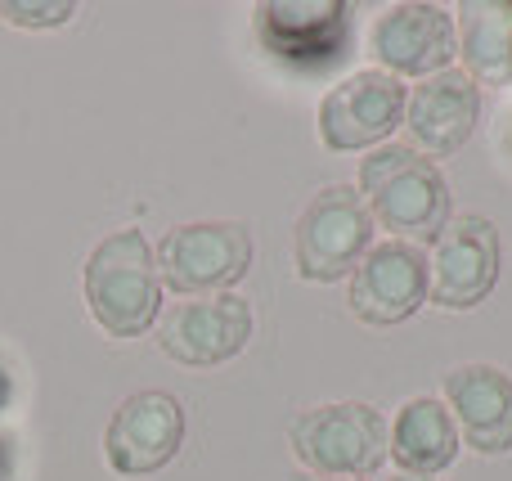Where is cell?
<instances>
[{
	"label": "cell",
	"instance_id": "obj_7",
	"mask_svg": "<svg viewBox=\"0 0 512 481\" xmlns=\"http://www.w3.org/2000/svg\"><path fill=\"white\" fill-rule=\"evenodd\" d=\"M427 297H432V266L418 243H373L360 266L351 270V311L373 329L405 324L409 315H418Z\"/></svg>",
	"mask_w": 512,
	"mask_h": 481
},
{
	"label": "cell",
	"instance_id": "obj_15",
	"mask_svg": "<svg viewBox=\"0 0 512 481\" xmlns=\"http://www.w3.org/2000/svg\"><path fill=\"white\" fill-rule=\"evenodd\" d=\"M463 441L454 428L445 401L436 396H418V401L400 405L396 428H391V459L400 464L405 477H436L459 459Z\"/></svg>",
	"mask_w": 512,
	"mask_h": 481
},
{
	"label": "cell",
	"instance_id": "obj_21",
	"mask_svg": "<svg viewBox=\"0 0 512 481\" xmlns=\"http://www.w3.org/2000/svg\"><path fill=\"white\" fill-rule=\"evenodd\" d=\"M391 481H432V477H405V473H400V477H391Z\"/></svg>",
	"mask_w": 512,
	"mask_h": 481
},
{
	"label": "cell",
	"instance_id": "obj_1",
	"mask_svg": "<svg viewBox=\"0 0 512 481\" xmlns=\"http://www.w3.org/2000/svg\"><path fill=\"white\" fill-rule=\"evenodd\" d=\"M360 198L405 243H436L450 225V180L414 144H378L360 162Z\"/></svg>",
	"mask_w": 512,
	"mask_h": 481
},
{
	"label": "cell",
	"instance_id": "obj_20",
	"mask_svg": "<svg viewBox=\"0 0 512 481\" xmlns=\"http://www.w3.org/2000/svg\"><path fill=\"white\" fill-rule=\"evenodd\" d=\"M9 477V450H5V441H0V481Z\"/></svg>",
	"mask_w": 512,
	"mask_h": 481
},
{
	"label": "cell",
	"instance_id": "obj_3",
	"mask_svg": "<svg viewBox=\"0 0 512 481\" xmlns=\"http://www.w3.org/2000/svg\"><path fill=\"white\" fill-rule=\"evenodd\" d=\"M288 446L315 477H369L387 464L391 432L373 405L333 401L301 410L288 423Z\"/></svg>",
	"mask_w": 512,
	"mask_h": 481
},
{
	"label": "cell",
	"instance_id": "obj_12",
	"mask_svg": "<svg viewBox=\"0 0 512 481\" xmlns=\"http://www.w3.org/2000/svg\"><path fill=\"white\" fill-rule=\"evenodd\" d=\"M369 45L391 77H436L459 54V32L441 5H391L373 23Z\"/></svg>",
	"mask_w": 512,
	"mask_h": 481
},
{
	"label": "cell",
	"instance_id": "obj_16",
	"mask_svg": "<svg viewBox=\"0 0 512 481\" xmlns=\"http://www.w3.org/2000/svg\"><path fill=\"white\" fill-rule=\"evenodd\" d=\"M459 54L468 63L472 81L508 86L512 81V0H490V5H463L459 9Z\"/></svg>",
	"mask_w": 512,
	"mask_h": 481
},
{
	"label": "cell",
	"instance_id": "obj_17",
	"mask_svg": "<svg viewBox=\"0 0 512 481\" xmlns=\"http://www.w3.org/2000/svg\"><path fill=\"white\" fill-rule=\"evenodd\" d=\"M72 14H77V5L72 0H59V5H50V0H0V18L14 27H32V32H45V27H63L72 23Z\"/></svg>",
	"mask_w": 512,
	"mask_h": 481
},
{
	"label": "cell",
	"instance_id": "obj_5",
	"mask_svg": "<svg viewBox=\"0 0 512 481\" xmlns=\"http://www.w3.org/2000/svg\"><path fill=\"white\" fill-rule=\"evenodd\" d=\"M373 248V216L360 189L324 185L297 216V275L306 284H337Z\"/></svg>",
	"mask_w": 512,
	"mask_h": 481
},
{
	"label": "cell",
	"instance_id": "obj_13",
	"mask_svg": "<svg viewBox=\"0 0 512 481\" xmlns=\"http://www.w3.org/2000/svg\"><path fill=\"white\" fill-rule=\"evenodd\" d=\"M445 410L459 441L477 455L512 450V374L499 365H459L445 374Z\"/></svg>",
	"mask_w": 512,
	"mask_h": 481
},
{
	"label": "cell",
	"instance_id": "obj_9",
	"mask_svg": "<svg viewBox=\"0 0 512 481\" xmlns=\"http://www.w3.org/2000/svg\"><path fill=\"white\" fill-rule=\"evenodd\" d=\"M432 302L445 311H472L499 284V230L486 216H450L441 239L432 243Z\"/></svg>",
	"mask_w": 512,
	"mask_h": 481
},
{
	"label": "cell",
	"instance_id": "obj_10",
	"mask_svg": "<svg viewBox=\"0 0 512 481\" xmlns=\"http://www.w3.org/2000/svg\"><path fill=\"white\" fill-rule=\"evenodd\" d=\"M162 351L176 365L212 369L234 360L252 342V306L239 293H212L176 302L162 315Z\"/></svg>",
	"mask_w": 512,
	"mask_h": 481
},
{
	"label": "cell",
	"instance_id": "obj_19",
	"mask_svg": "<svg viewBox=\"0 0 512 481\" xmlns=\"http://www.w3.org/2000/svg\"><path fill=\"white\" fill-rule=\"evenodd\" d=\"M292 481H364V477H315V473H301V477H292Z\"/></svg>",
	"mask_w": 512,
	"mask_h": 481
},
{
	"label": "cell",
	"instance_id": "obj_8",
	"mask_svg": "<svg viewBox=\"0 0 512 481\" xmlns=\"http://www.w3.org/2000/svg\"><path fill=\"white\" fill-rule=\"evenodd\" d=\"M185 410L171 392H135L113 410L104 459L117 477H153L180 455Z\"/></svg>",
	"mask_w": 512,
	"mask_h": 481
},
{
	"label": "cell",
	"instance_id": "obj_22",
	"mask_svg": "<svg viewBox=\"0 0 512 481\" xmlns=\"http://www.w3.org/2000/svg\"><path fill=\"white\" fill-rule=\"evenodd\" d=\"M508 144H512V126H508Z\"/></svg>",
	"mask_w": 512,
	"mask_h": 481
},
{
	"label": "cell",
	"instance_id": "obj_2",
	"mask_svg": "<svg viewBox=\"0 0 512 481\" xmlns=\"http://www.w3.org/2000/svg\"><path fill=\"white\" fill-rule=\"evenodd\" d=\"M86 306L108 338H140L162 315V279L144 230L126 225L99 239L81 270Z\"/></svg>",
	"mask_w": 512,
	"mask_h": 481
},
{
	"label": "cell",
	"instance_id": "obj_6",
	"mask_svg": "<svg viewBox=\"0 0 512 481\" xmlns=\"http://www.w3.org/2000/svg\"><path fill=\"white\" fill-rule=\"evenodd\" d=\"M405 99V81L391 72H351L319 99V140L333 153L378 149L396 126H405Z\"/></svg>",
	"mask_w": 512,
	"mask_h": 481
},
{
	"label": "cell",
	"instance_id": "obj_4",
	"mask_svg": "<svg viewBox=\"0 0 512 481\" xmlns=\"http://www.w3.org/2000/svg\"><path fill=\"white\" fill-rule=\"evenodd\" d=\"M158 257V279L180 297L230 293L252 270V234L239 221H189L167 230Z\"/></svg>",
	"mask_w": 512,
	"mask_h": 481
},
{
	"label": "cell",
	"instance_id": "obj_18",
	"mask_svg": "<svg viewBox=\"0 0 512 481\" xmlns=\"http://www.w3.org/2000/svg\"><path fill=\"white\" fill-rule=\"evenodd\" d=\"M9 396H14V383H9L5 365H0V410H5V405H9Z\"/></svg>",
	"mask_w": 512,
	"mask_h": 481
},
{
	"label": "cell",
	"instance_id": "obj_11",
	"mask_svg": "<svg viewBox=\"0 0 512 481\" xmlns=\"http://www.w3.org/2000/svg\"><path fill=\"white\" fill-rule=\"evenodd\" d=\"M256 36L288 68H324L346 54L351 5L342 0H270L256 5Z\"/></svg>",
	"mask_w": 512,
	"mask_h": 481
},
{
	"label": "cell",
	"instance_id": "obj_14",
	"mask_svg": "<svg viewBox=\"0 0 512 481\" xmlns=\"http://www.w3.org/2000/svg\"><path fill=\"white\" fill-rule=\"evenodd\" d=\"M481 117V86L463 68H445L436 77H423L414 95L405 99V126L414 144L432 158H450L468 144Z\"/></svg>",
	"mask_w": 512,
	"mask_h": 481
}]
</instances>
